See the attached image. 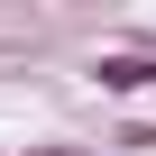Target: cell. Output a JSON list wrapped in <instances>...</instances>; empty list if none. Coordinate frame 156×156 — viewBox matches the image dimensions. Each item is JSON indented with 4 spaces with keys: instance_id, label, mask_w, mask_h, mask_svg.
I'll list each match as a JSON object with an SVG mask.
<instances>
[{
    "instance_id": "6da1fadb",
    "label": "cell",
    "mask_w": 156,
    "mask_h": 156,
    "mask_svg": "<svg viewBox=\"0 0 156 156\" xmlns=\"http://www.w3.org/2000/svg\"><path fill=\"white\" fill-rule=\"evenodd\" d=\"M92 83H101V92H147V83H156V64H147V55H101V64H92Z\"/></svg>"
},
{
    "instance_id": "7a4b0ae2",
    "label": "cell",
    "mask_w": 156,
    "mask_h": 156,
    "mask_svg": "<svg viewBox=\"0 0 156 156\" xmlns=\"http://www.w3.org/2000/svg\"><path fill=\"white\" fill-rule=\"evenodd\" d=\"M28 156H73V147H28Z\"/></svg>"
}]
</instances>
